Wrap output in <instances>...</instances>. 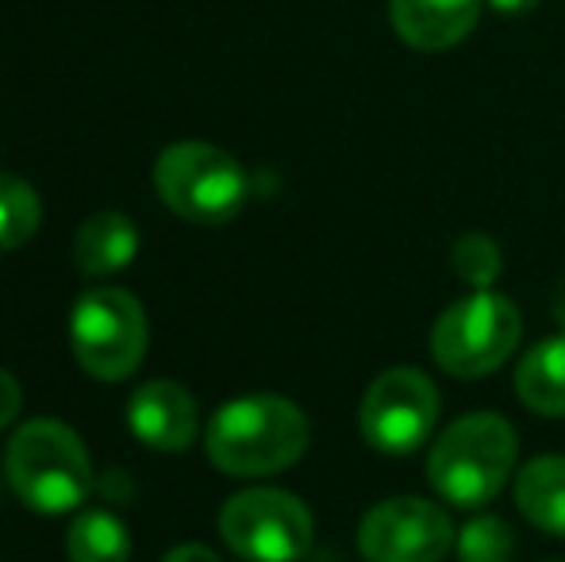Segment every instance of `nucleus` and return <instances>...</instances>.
Masks as SVG:
<instances>
[{
    "mask_svg": "<svg viewBox=\"0 0 565 562\" xmlns=\"http://www.w3.org/2000/svg\"><path fill=\"white\" fill-rule=\"evenodd\" d=\"M458 562H512L515 532L500 517H473L458 536H454Z\"/></svg>",
    "mask_w": 565,
    "mask_h": 562,
    "instance_id": "obj_17",
    "label": "nucleus"
},
{
    "mask_svg": "<svg viewBox=\"0 0 565 562\" xmlns=\"http://www.w3.org/2000/svg\"><path fill=\"white\" fill-rule=\"evenodd\" d=\"M520 439L515 427L497 413H469L454 421L427 455V481L447 505L481 509L504 489L515 470Z\"/></svg>",
    "mask_w": 565,
    "mask_h": 562,
    "instance_id": "obj_3",
    "label": "nucleus"
},
{
    "mask_svg": "<svg viewBox=\"0 0 565 562\" xmlns=\"http://www.w3.org/2000/svg\"><path fill=\"white\" fill-rule=\"evenodd\" d=\"M4 481L43 517L74 512L93 494V458L82 435L62 421H28L4 450Z\"/></svg>",
    "mask_w": 565,
    "mask_h": 562,
    "instance_id": "obj_2",
    "label": "nucleus"
},
{
    "mask_svg": "<svg viewBox=\"0 0 565 562\" xmlns=\"http://www.w3.org/2000/svg\"><path fill=\"white\" fill-rule=\"evenodd\" d=\"M93 489H97V494L105 497L108 505H127V501H131V494H135L131 478H127V470H108L105 478H100Z\"/></svg>",
    "mask_w": 565,
    "mask_h": 562,
    "instance_id": "obj_20",
    "label": "nucleus"
},
{
    "mask_svg": "<svg viewBox=\"0 0 565 562\" xmlns=\"http://www.w3.org/2000/svg\"><path fill=\"white\" fill-rule=\"evenodd\" d=\"M154 189L173 216L196 227H220L243 212L250 197L246 170L224 147L201 139L170 142L154 162Z\"/></svg>",
    "mask_w": 565,
    "mask_h": 562,
    "instance_id": "obj_4",
    "label": "nucleus"
},
{
    "mask_svg": "<svg viewBox=\"0 0 565 562\" xmlns=\"http://www.w3.org/2000/svg\"><path fill=\"white\" fill-rule=\"evenodd\" d=\"M150 343L147 312L139 297L116 285H93L74 300L70 347L77 367L97 382H124L139 370Z\"/></svg>",
    "mask_w": 565,
    "mask_h": 562,
    "instance_id": "obj_6",
    "label": "nucleus"
},
{
    "mask_svg": "<svg viewBox=\"0 0 565 562\" xmlns=\"http://www.w3.org/2000/svg\"><path fill=\"white\" fill-rule=\"evenodd\" d=\"M515 393L539 416H565V331L535 343L515 370Z\"/></svg>",
    "mask_w": 565,
    "mask_h": 562,
    "instance_id": "obj_14",
    "label": "nucleus"
},
{
    "mask_svg": "<svg viewBox=\"0 0 565 562\" xmlns=\"http://www.w3.org/2000/svg\"><path fill=\"white\" fill-rule=\"evenodd\" d=\"M551 312H554V320L562 324V331H565V282L554 285V297H551Z\"/></svg>",
    "mask_w": 565,
    "mask_h": 562,
    "instance_id": "obj_23",
    "label": "nucleus"
},
{
    "mask_svg": "<svg viewBox=\"0 0 565 562\" xmlns=\"http://www.w3.org/2000/svg\"><path fill=\"white\" fill-rule=\"evenodd\" d=\"M66 555L70 562H127L131 559L127 524L108 509L77 512L66 532Z\"/></svg>",
    "mask_w": 565,
    "mask_h": 562,
    "instance_id": "obj_15",
    "label": "nucleus"
},
{
    "mask_svg": "<svg viewBox=\"0 0 565 562\" xmlns=\"http://www.w3.org/2000/svg\"><path fill=\"white\" fill-rule=\"evenodd\" d=\"M523 339V316L504 293L477 289L454 300L431 328V359L450 378H484L500 370Z\"/></svg>",
    "mask_w": 565,
    "mask_h": 562,
    "instance_id": "obj_5",
    "label": "nucleus"
},
{
    "mask_svg": "<svg viewBox=\"0 0 565 562\" xmlns=\"http://www.w3.org/2000/svg\"><path fill=\"white\" fill-rule=\"evenodd\" d=\"M127 424L135 439L147 443L150 450L178 455L189 450L201 435V409L193 393L173 378H150L127 401Z\"/></svg>",
    "mask_w": 565,
    "mask_h": 562,
    "instance_id": "obj_10",
    "label": "nucleus"
},
{
    "mask_svg": "<svg viewBox=\"0 0 565 562\" xmlns=\"http://www.w3.org/2000/svg\"><path fill=\"white\" fill-rule=\"evenodd\" d=\"M0 478H4V474H0Z\"/></svg>",
    "mask_w": 565,
    "mask_h": 562,
    "instance_id": "obj_24",
    "label": "nucleus"
},
{
    "mask_svg": "<svg viewBox=\"0 0 565 562\" xmlns=\"http://www.w3.org/2000/svg\"><path fill=\"white\" fill-rule=\"evenodd\" d=\"M450 517L427 497H388L358 524L365 562H443L454 548Z\"/></svg>",
    "mask_w": 565,
    "mask_h": 562,
    "instance_id": "obj_9",
    "label": "nucleus"
},
{
    "mask_svg": "<svg viewBox=\"0 0 565 562\" xmlns=\"http://www.w3.org/2000/svg\"><path fill=\"white\" fill-rule=\"evenodd\" d=\"M162 562H224V559L204 548V543H181V548H173Z\"/></svg>",
    "mask_w": 565,
    "mask_h": 562,
    "instance_id": "obj_21",
    "label": "nucleus"
},
{
    "mask_svg": "<svg viewBox=\"0 0 565 562\" xmlns=\"http://www.w3.org/2000/svg\"><path fill=\"white\" fill-rule=\"evenodd\" d=\"M43 224V201L15 173H0V255L23 247Z\"/></svg>",
    "mask_w": 565,
    "mask_h": 562,
    "instance_id": "obj_16",
    "label": "nucleus"
},
{
    "mask_svg": "<svg viewBox=\"0 0 565 562\" xmlns=\"http://www.w3.org/2000/svg\"><path fill=\"white\" fill-rule=\"evenodd\" d=\"M515 505L546 536L565 540V455H539L515 478Z\"/></svg>",
    "mask_w": 565,
    "mask_h": 562,
    "instance_id": "obj_13",
    "label": "nucleus"
},
{
    "mask_svg": "<svg viewBox=\"0 0 565 562\" xmlns=\"http://www.w3.org/2000/svg\"><path fill=\"white\" fill-rule=\"evenodd\" d=\"M139 255V227L124 212H97L74 235V263L89 278H113Z\"/></svg>",
    "mask_w": 565,
    "mask_h": 562,
    "instance_id": "obj_12",
    "label": "nucleus"
},
{
    "mask_svg": "<svg viewBox=\"0 0 565 562\" xmlns=\"http://www.w3.org/2000/svg\"><path fill=\"white\" fill-rule=\"evenodd\" d=\"M220 536L243 562H297L312 548V512L297 494L254 486L227 497L220 509Z\"/></svg>",
    "mask_w": 565,
    "mask_h": 562,
    "instance_id": "obj_7",
    "label": "nucleus"
},
{
    "mask_svg": "<svg viewBox=\"0 0 565 562\" xmlns=\"http://www.w3.org/2000/svg\"><path fill=\"white\" fill-rule=\"evenodd\" d=\"M443 413V397L435 382L416 367H393L377 374L358 405V427L373 450L408 455L431 439Z\"/></svg>",
    "mask_w": 565,
    "mask_h": 562,
    "instance_id": "obj_8",
    "label": "nucleus"
},
{
    "mask_svg": "<svg viewBox=\"0 0 565 562\" xmlns=\"http://www.w3.org/2000/svg\"><path fill=\"white\" fill-rule=\"evenodd\" d=\"M308 439H312V424L305 409L277 393H250L212 413L204 450L227 478H266L300 463Z\"/></svg>",
    "mask_w": 565,
    "mask_h": 562,
    "instance_id": "obj_1",
    "label": "nucleus"
},
{
    "mask_svg": "<svg viewBox=\"0 0 565 562\" xmlns=\"http://www.w3.org/2000/svg\"><path fill=\"white\" fill-rule=\"evenodd\" d=\"M484 0H388V23L412 51L439 54L473 35Z\"/></svg>",
    "mask_w": 565,
    "mask_h": 562,
    "instance_id": "obj_11",
    "label": "nucleus"
},
{
    "mask_svg": "<svg viewBox=\"0 0 565 562\" xmlns=\"http://www.w3.org/2000/svg\"><path fill=\"white\" fill-rule=\"evenodd\" d=\"M23 409V390L8 370H0V427H8Z\"/></svg>",
    "mask_w": 565,
    "mask_h": 562,
    "instance_id": "obj_19",
    "label": "nucleus"
},
{
    "mask_svg": "<svg viewBox=\"0 0 565 562\" xmlns=\"http://www.w3.org/2000/svg\"><path fill=\"white\" fill-rule=\"evenodd\" d=\"M450 263H454V274L466 285H473V289H492L500 274H504V255H500L497 243L481 232L461 235L450 251Z\"/></svg>",
    "mask_w": 565,
    "mask_h": 562,
    "instance_id": "obj_18",
    "label": "nucleus"
},
{
    "mask_svg": "<svg viewBox=\"0 0 565 562\" xmlns=\"http://www.w3.org/2000/svg\"><path fill=\"white\" fill-rule=\"evenodd\" d=\"M497 15H508V20H520V15L535 12L539 0H484Z\"/></svg>",
    "mask_w": 565,
    "mask_h": 562,
    "instance_id": "obj_22",
    "label": "nucleus"
}]
</instances>
